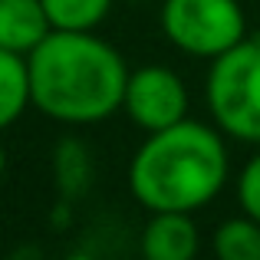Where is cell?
<instances>
[{
  "label": "cell",
  "instance_id": "obj_10",
  "mask_svg": "<svg viewBox=\"0 0 260 260\" xmlns=\"http://www.w3.org/2000/svg\"><path fill=\"white\" fill-rule=\"evenodd\" d=\"M53 30H95L112 10V0H43Z\"/></svg>",
  "mask_w": 260,
  "mask_h": 260
},
{
  "label": "cell",
  "instance_id": "obj_12",
  "mask_svg": "<svg viewBox=\"0 0 260 260\" xmlns=\"http://www.w3.org/2000/svg\"><path fill=\"white\" fill-rule=\"evenodd\" d=\"M4 168H7V155H4V148H0V175H4Z\"/></svg>",
  "mask_w": 260,
  "mask_h": 260
},
{
  "label": "cell",
  "instance_id": "obj_8",
  "mask_svg": "<svg viewBox=\"0 0 260 260\" xmlns=\"http://www.w3.org/2000/svg\"><path fill=\"white\" fill-rule=\"evenodd\" d=\"M33 106L30 99V70L26 56L10 50H0V132L23 115V109Z\"/></svg>",
  "mask_w": 260,
  "mask_h": 260
},
{
  "label": "cell",
  "instance_id": "obj_7",
  "mask_svg": "<svg viewBox=\"0 0 260 260\" xmlns=\"http://www.w3.org/2000/svg\"><path fill=\"white\" fill-rule=\"evenodd\" d=\"M50 33L43 0H0V50L30 56Z\"/></svg>",
  "mask_w": 260,
  "mask_h": 260
},
{
  "label": "cell",
  "instance_id": "obj_13",
  "mask_svg": "<svg viewBox=\"0 0 260 260\" xmlns=\"http://www.w3.org/2000/svg\"><path fill=\"white\" fill-rule=\"evenodd\" d=\"M132 4H145V0H132Z\"/></svg>",
  "mask_w": 260,
  "mask_h": 260
},
{
  "label": "cell",
  "instance_id": "obj_11",
  "mask_svg": "<svg viewBox=\"0 0 260 260\" xmlns=\"http://www.w3.org/2000/svg\"><path fill=\"white\" fill-rule=\"evenodd\" d=\"M237 198H241L244 214L260 221V152L244 165L241 178H237Z\"/></svg>",
  "mask_w": 260,
  "mask_h": 260
},
{
  "label": "cell",
  "instance_id": "obj_2",
  "mask_svg": "<svg viewBox=\"0 0 260 260\" xmlns=\"http://www.w3.org/2000/svg\"><path fill=\"white\" fill-rule=\"evenodd\" d=\"M228 148L217 128L181 119L148 132L132 155L128 188L148 211H198L228 181Z\"/></svg>",
  "mask_w": 260,
  "mask_h": 260
},
{
  "label": "cell",
  "instance_id": "obj_3",
  "mask_svg": "<svg viewBox=\"0 0 260 260\" xmlns=\"http://www.w3.org/2000/svg\"><path fill=\"white\" fill-rule=\"evenodd\" d=\"M204 92L211 119L224 135L260 145V40L244 37L211 59Z\"/></svg>",
  "mask_w": 260,
  "mask_h": 260
},
{
  "label": "cell",
  "instance_id": "obj_5",
  "mask_svg": "<svg viewBox=\"0 0 260 260\" xmlns=\"http://www.w3.org/2000/svg\"><path fill=\"white\" fill-rule=\"evenodd\" d=\"M122 109L145 132H161L188 119V89L168 66H139L128 73Z\"/></svg>",
  "mask_w": 260,
  "mask_h": 260
},
{
  "label": "cell",
  "instance_id": "obj_4",
  "mask_svg": "<svg viewBox=\"0 0 260 260\" xmlns=\"http://www.w3.org/2000/svg\"><path fill=\"white\" fill-rule=\"evenodd\" d=\"M161 30L188 56L217 59L247 37V20L237 0H165Z\"/></svg>",
  "mask_w": 260,
  "mask_h": 260
},
{
  "label": "cell",
  "instance_id": "obj_1",
  "mask_svg": "<svg viewBox=\"0 0 260 260\" xmlns=\"http://www.w3.org/2000/svg\"><path fill=\"white\" fill-rule=\"evenodd\" d=\"M26 70L33 106L56 122H102L125 99V59L92 30H53L26 56Z\"/></svg>",
  "mask_w": 260,
  "mask_h": 260
},
{
  "label": "cell",
  "instance_id": "obj_6",
  "mask_svg": "<svg viewBox=\"0 0 260 260\" xmlns=\"http://www.w3.org/2000/svg\"><path fill=\"white\" fill-rule=\"evenodd\" d=\"M201 237L188 211H152L142 231V260H194Z\"/></svg>",
  "mask_w": 260,
  "mask_h": 260
},
{
  "label": "cell",
  "instance_id": "obj_9",
  "mask_svg": "<svg viewBox=\"0 0 260 260\" xmlns=\"http://www.w3.org/2000/svg\"><path fill=\"white\" fill-rule=\"evenodd\" d=\"M217 260H260V221L250 214H237L217 224L214 231Z\"/></svg>",
  "mask_w": 260,
  "mask_h": 260
}]
</instances>
